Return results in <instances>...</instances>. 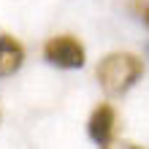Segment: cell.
<instances>
[{
  "label": "cell",
  "mask_w": 149,
  "mask_h": 149,
  "mask_svg": "<svg viewBox=\"0 0 149 149\" xmlns=\"http://www.w3.org/2000/svg\"><path fill=\"white\" fill-rule=\"evenodd\" d=\"M98 81L106 95H125L144 73V60L130 52H111L98 63Z\"/></svg>",
  "instance_id": "1"
},
{
  "label": "cell",
  "mask_w": 149,
  "mask_h": 149,
  "mask_svg": "<svg viewBox=\"0 0 149 149\" xmlns=\"http://www.w3.org/2000/svg\"><path fill=\"white\" fill-rule=\"evenodd\" d=\"M43 57H46V63L57 65V68H68V71H73V68H81L84 65V46L79 43L73 36H54L43 43Z\"/></svg>",
  "instance_id": "2"
},
{
  "label": "cell",
  "mask_w": 149,
  "mask_h": 149,
  "mask_svg": "<svg viewBox=\"0 0 149 149\" xmlns=\"http://www.w3.org/2000/svg\"><path fill=\"white\" fill-rule=\"evenodd\" d=\"M114 127H117V111H114L109 103H100V106L92 111L90 122H87L90 138H92V141H98V144L103 146V144H109V141H111Z\"/></svg>",
  "instance_id": "3"
},
{
  "label": "cell",
  "mask_w": 149,
  "mask_h": 149,
  "mask_svg": "<svg viewBox=\"0 0 149 149\" xmlns=\"http://www.w3.org/2000/svg\"><path fill=\"white\" fill-rule=\"evenodd\" d=\"M24 63V46L14 36H0V76H14Z\"/></svg>",
  "instance_id": "4"
},
{
  "label": "cell",
  "mask_w": 149,
  "mask_h": 149,
  "mask_svg": "<svg viewBox=\"0 0 149 149\" xmlns=\"http://www.w3.org/2000/svg\"><path fill=\"white\" fill-rule=\"evenodd\" d=\"M103 149H144V146H136V144H130V141H111L109 144H103Z\"/></svg>",
  "instance_id": "5"
},
{
  "label": "cell",
  "mask_w": 149,
  "mask_h": 149,
  "mask_svg": "<svg viewBox=\"0 0 149 149\" xmlns=\"http://www.w3.org/2000/svg\"><path fill=\"white\" fill-rule=\"evenodd\" d=\"M136 11L138 16L146 22V27H149V0H136Z\"/></svg>",
  "instance_id": "6"
}]
</instances>
